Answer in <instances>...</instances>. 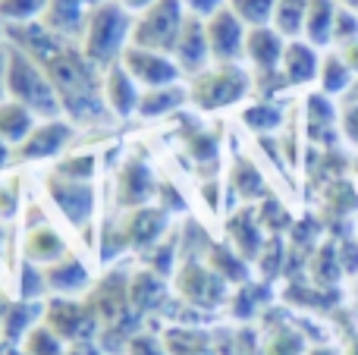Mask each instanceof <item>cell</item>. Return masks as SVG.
Segmentation results:
<instances>
[{
  "mask_svg": "<svg viewBox=\"0 0 358 355\" xmlns=\"http://www.w3.org/2000/svg\"><path fill=\"white\" fill-rule=\"evenodd\" d=\"M311 0H277V10H273V29L283 38H292L296 41L305 31V16H308Z\"/></svg>",
  "mask_w": 358,
  "mask_h": 355,
  "instance_id": "28",
  "label": "cell"
},
{
  "mask_svg": "<svg viewBox=\"0 0 358 355\" xmlns=\"http://www.w3.org/2000/svg\"><path fill=\"white\" fill-rule=\"evenodd\" d=\"M16 211H19V195L13 192V189L0 186V217L13 220V217H16Z\"/></svg>",
  "mask_w": 358,
  "mask_h": 355,
  "instance_id": "44",
  "label": "cell"
},
{
  "mask_svg": "<svg viewBox=\"0 0 358 355\" xmlns=\"http://www.w3.org/2000/svg\"><path fill=\"white\" fill-rule=\"evenodd\" d=\"M286 41L273 25H258L245 35V60L255 66V73H273L283 63Z\"/></svg>",
  "mask_w": 358,
  "mask_h": 355,
  "instance_id": "16",
  "label": "cell"
},
{
  "mask_svg": "<svg viewBox=\"0 0 358 355\" xmlns=\"http://www.w3.org/2000/svg\"><path fill=\"white\" fill-rule=\"evenodd\" d=\"M57 88L60 107L76 123H94L104 117V82L98 79V63L88 60L82 48H63L50 63H44Z\"/></svg>",
  "mask_w": 358,
  "mask_h": 355,
  "instance_id": "1",
  "label": "cell"
},
{
  "mask_svg": "<svg viewBox=\"0 0 358 355\" xmlns=\"http://www.w3.org/2000/svg\"><path fill=\"white\" fill-rule=\"evenodd\" d=\"M208 268L214 270V274H220L227 283H245L248 280V261L233 249V245H210Z\"/></svg>",
  "mask_w": 358,
  "mask_h": 355,
  "instance_id": "27",
  "label": "cell"
},
{
  "mask_svg": "<svg viewBox=\"0 0 358 355\" xmlns=\"http://www.w3.org/2000/svg\"><path fill=\"white\" fill-rule=\"evenodd\" d=\"M227 236H229V245L239 252L245 261H255L264 249V239H261V224L252 217V211H242L229 220L227 226Z\"/></svg>",
  "mask_w": 358,
  "mask_h": 355,
  "instance_id": "24",
  "label": "cell"
},
{
  "mask_svg": "<svg viewBox=\"0 0 358 355\" xmlns=\"http://www.w3.org/2000/svg\"><path fill=\"white\" fill-rule=\"evenodd\" d=\"M6 48H10L6 50V98L29 107L35 117L57 119L63 107L48 69L38 60H31L29 54H22L19 48H13L10 41H6Z\"/></svg>",
  "mask_w": 358,
  "mask_h": 355,
  "instance_id": "3",
  "label": "cell"
},
{
  "mask_svg": "<svg viewBox=\"0 0 358 355\" xmlns=\"http://www.w3.org/2000/svg\"><path fill=\"white\" fill-rule=\"evenodd\" d=\"M167 299V277L155 274V270H136L129 277V308L132 312H151V308L164 305Z\"/></svg>",
  "mask_w": 358,
  "mask_h": 355,
  "instance_id": "21",
  "label": "cell"
},
{
  "mask_svg": "<svg viewBox=\"0 0 358 355\" xmlns=\"http://www.w3.org/2000/svg\"><path fill=\"white\" fill-rule=\"evenodd\" d=\"M69 142H73V126L63 123L60 117L48 119V123H38L22 145H16L13 161H22V164L25 161H44V157L60 154Z\"/></svg>",
  "mask_w": 358,
  "mask_h": 355,
  "instance_id": "12",
  "label": "cell"
},
{
  "mask_svg": "<svg viewBox=\"0 0 358 355\" xmlns=\"http://www.w3.org/2000/svg\"><path fill=\"white\" fill-rule=\"evenodd\" d=\"M41 321L63 340V343H85L94 331H98V318L92 314L88 302H76L69 296H54V299L44 305Z\"/></svg>",
  "mask_w": 358,
  "mask_h": 355,
  "instance_id": "6",
  "label": "cell"
},
{
  "mask_svg": "<svg viewBox=\"0 0 358 355\" xmlns=\"http://www.w3.org/2000/svg\"><path fill=\"white\" fill-rule=\"evenodd\" d=\"M123 233H126V242H129L132 252H148L151 245L161 242L164 230H167V211L164 208H136L129 211L123 220Z\"/></svg>",
  "mask_w": 358,
  "mask_h": 355,
  "instance_id": "14",
  "label": "cell"
},
{
  "mask_svg": "<svg viewBox=\"0 0 358 355\" xmlns=\"http://www.w3.org/2000/svg\"><path fill=\"white\" fill-rule=\"evenodd\" d=\"M182 3H185V10H189V13L208 19V16H214L217 10H223V6H227V0H182Z\"/></svg>",
  "mask_w": 358,
  "mask_h": 355,
  "instance_id": "42",
  "label": "cell"
},
{
  "mask_svg": "<svg viewBox=\"0 0 358 355\" xmlns=\"http://www.w3.org/2000/svg\"><path fill=\"white\" fill-rule=\"evenodd\" d=\"M54 173L66 176V180H82V182H88V180H92V173H94V157H92V154L69 157V161H63L60 167L54 170Z\"/></svg>",
  "mask_w": 358,
  "mask_h": 355,
  "instance_id": "37",
  "label": "cell"
},
{
  "mask_svg": "<svg viewBox=\"0 0 358 355\" xmlns=\"http://www.w3.org/2000/svg\"><path fill=\"white\" fill-rule=\"evenodd\" d=\"M120 63L126 66V73L138 82L142 88H161V85H176L182 79V69L170 54H161V50H148V48H129L123 50Z\"/></svg>",
  "mask_w": 358,
  "mask_h": 355,
  "instance_id": "8",
  "label": "cell"
},
{
  "mask_svg": "<svg viewBox=\"0 0 358 355\" xmlns=\"http://www.w3.org/2000/svg\"><path fill=\"white\" fill-rule=\"evenodd\" d=\"M227 6L248 25V29H258V25H271L273 22L277 0H227Z\"/></svg>",
  "mask_w": 358,
  "mask_h": 355,
  "instance_id": "29",
  "label": "cell"
},
{
  "mask_svg": "<svg viewBox=\"0 0 358 355\" xmlns=\"http://www.w3.org/2000/svg\"><path fill=\"white\" fill-rule=\"evenodd\" d=\"M157 192L155 173L145 161H126L123 167L117 170V205L126 208V211H136V208H145Z\"/></svg>",
  "mask_w": 358,
  "mask_h": 355,
  "instance_id": "13",
  "label": "cell"
},
{
  "mask_svg": "<svg viewBox=\"0 0 358 355\" xmlns=\"http://www.w3.org/2000/svg\"><path fill=\"white\" fill-rule=\"evenodd\" d=\"M185 16H189V10H185L182 0H155L148 10L136 13L132 44L148 50H161V54H173V44L179 38Z\"/></svg>",
  "mask_w": 358,
  "mask_h": 355,
  "instance_id": "5",
  "label": "cell"
},
{
  "mask_svg": "<svg viewBox=\"0 0 358 355\" xmlns=\"http://www.w3.org/2000/svg\"><path fill=\"white\" fill-rule=\"evenodd\" d=\"M22 255H25V261L38 264V268H48V264L66 258L69 249H66V242H63V236L50 224H35L25 230Z\"/></svg>",
  "mask_w": 358,
  "mask_h": 355,
  "instance_id": "18",
  "label": "cell"
},
{
  "mask_svg": "<svg viewBox=\"0 0 358 355\" xmlns=\"http://www.w3.org/2000/svg\"><path fill=\"white\" fill-rule=\"evenodd\" d=\"M173 255H176V242H157L145 252V268L161 277H170V270H173Z\"/></svg>",
  "mask_w": 358,
  "mask_h": 355,
  "instance_id": "36",
  "label": "cell"
},
{
  "mask_svg": "<svg viewBox=\"0 0 358 355\" xmlns=\"http://www.w3.org/2000/svg\"><path fill=\"white\" fill-rule=\"evenodd\" d=\"M242 123L255 132H273L283 123V113H280V107L271 104V101H258V104L242 110Z\"/></svg>",
  "mask_w": 358,
  "mask_h": 355,
  "instance_id": "31",
  "label": "cell"
},
{
  "mask_svg": "<svg viewBox=\"0 0 358 355\" xmlns=\"http://www.w3.org/2000/svg\"><path fill=\"white\" fill-rule=\"evenodd\" d=\"M204 29H208L210 60L214 63H236L239 57H245L248 25L242 22L229 6H223V10H217L214 16L204 19Z\"/></svg>",
  "mask_w": 358,
  "mask_h": 355,
  "instance_id": "10",
  "label": "cell"
},
{
  "mask_svg": "<svg viewBox=\"0 0 358 355\" xmlns=\"http://www.w3.org/2000/svg\"><path fill=\"white\" fill-rule=\"evenodd\" d=\"M217 186H220V182H204V201H208V205H210V211H220V205H217V195H220V192H217Z\"/></svg>",
  "mask_w": 358,
  "mask_h": 355,
  "instance_id": "46",
  "label": "cell"
},
{
  "mask_svg": "<svg viewBox=\"0 0 358 355\" xmlns=\"http://www.w3.org/2000/svg\"><path fill=\"white\" fill-rule=\"evenodd\" d=\"M48 192L54 198V205L63 211V217L76 226V230H88L92 226V214H94V186L82 180H66L60 173L48 176Z\"/></svg>",
  "mask_w": 358,
  "mask_h": 355,
  "instance_id": "9",
  "label": "cell"
},
{
  "mask_svg": "<svg viewBox=\"0 0 358 355\" xmlns=\"http://www.w3.org/2000/svg\"><path fill=\"white\" fill-rule=\"evenodd\" d=\"M6 41H0V101L6 98Z\"/></svg>",
  "mask_w": 358,
  "mask_h": 355,
  "instance_id": "45",
  "label": "cell"
},
{
  "mask_svg": "<svg viewBox=\"0 0 358 355\" xmlns=\"http://www.w3.org/2000/svg\"><path fill=\"white\" fill-rule=\"evenodd\" d=\"M308 123L311 126H330L334 123V107L324 94H311L308 98Z\"/></svg>",
  "mask_w": 358,
  "mask_h": 355,
  "instance_id": "40",
  "label": "cell"
},
{
  "mask_svg": "<svg viewBox=\"0 0 358 355\" xmlns=\"http://www.w3.org/2000/svg\"><path fill=\"white\" fill-rule=\"evenodd\" d=\"M48 293V280H44V268L31 261H22V274H19V299L38 302Z\"/></svg>",
  "mask_w": 358,
  "mask_h": 355,
  "instance_id": "34",
  "label": "cell"
},
{
  "mask_svg": "<svg viewBox=\"0 0 358 355\" xmlns=\"http://www.w3.org/2000/svg\"><path fill=\"white\" fill-rule=\"evenodd\" d=\"M38 314H44L41 302H29V299H19V302H6L3 305V318H0V340L6 346H16L19 340L29 337V331L38 324Z\"/></svg>",
  "mask_w": 358,
  "mask_h": 355,
  "instance_id": "20",
  "label": "cell"
},
{
  "mask_svg": "<svg viewBox=\"0 0 358 355\" xmlns=\"http://www.w3.org/2000/svg\"><path fill=\"white\" fill-rule=\"evenodd\" d=\"M340 3H343V6H349V10H355V13H358V0H340Z\"/></svg>",
  "mask_w": 358,
  "mask_h": 355,
  "instance_id": "51",
  "label": "cell"
},
{
  "mask_svg": "<svg viewBox=\"0 0 358 355\" xmlns=\"http://www.w3.org/2000/svg\"><path fill=\"white\" fill-rule=\"evenodd\" d=\"M355 35H358V13L340 3V13H336V25H334V41H352Z\"/></svg>",
  "mask_w": 358,
  "mask_h": 355,
  "instance_id": "39",
  "label": "cell"
},
{
  "mask_svg": "<svg viewBox=\"0 0 358 355\" xmlns=\"http://www.w3.org/2000/svg\"><path fill=\"white\" fill-rule=\"evenodd\" d=\"M3 305H6V302H3V299H0V318H3Z\"/></svg>",
  "mask_w": 358,
  "mask_h": 355,
  "instance_id": "52",
  "label": "cell"
},
{
  "mask_svg": "<svg viewBox=\"0 0 358 355\" xmlns=\"http://www.w3.org/2000/svg\"><path fill=\"white\" fill-rule=\"evenodd\" d=\"M233 186H236V192L242 195L245 201H252V198H258L261 195V189H264V180H261V173L255 170V164L252 161H236V167H233Z\"/></svg>",
  "mask_w": 358,
  "mask_h": 355,
  "instance_id": "32",
  "label": "cell"
},
{
  "mask_svg": "<svg viewBox=\"0 0 358 355\" xmlns=\"http://www.w3.org/2000/svg\"><path fill=\"white\" fill-rule=\"evenodd\" d=\"M176 293L189 302L192 308H217L227 299V280L208 268V261H185L176 274Z\"/></svg>",
  "mask_w": 358,
  "mask_h": 355,
  "instance_id": "7",
  "label": "cell"
},
{
  "mask_svg": "<svg viewBox=\"0 0 358 355\" xmlns=\"http://www.w3.org/2000/svg\"><path fill=\"white\" fill-rule=\"evenodd\" d=\"M336 13H340V0H311L308 16H305V31L308 44H330L334 41V25Z\"/></svg>",
  "mask_w": 358,
  "mask_h": 355,
  "instance_id": "26",
  "label": "cell"
},
{
  "mask_svg": "<svg viewBox=\"0 0 358 355\" xmlns=\"http://www.w3.org/2000/svg\"><path fill=\"white\" fill-rule=\"evenodd\" d=\"M22 355H63V340L41 321L22 340Z\"/></svg>",
  "mask_w": 358,
  "mask_h": 355,
  "instance_id": "30",
  "label": "cell"
},
{
  "mask_svg": "<svg viewBox=\"0 0 358 355\" xmlns=\"http://www.w3.org/2000/svg\"><path fill=\"white\" fill-rule=\"evenodd\" d=\"M145 88L126 73L123 63H110L104 75V101H107V110L117 113V117H132L138 113V101H142Z\"/></svg>",
  "mask_w": 358,
  "mask_h": 355,
  "instance_id": "15",
  "label": "cell"
},
{
  "mask_svg": "<svg viewBox=\"0 0 358 355\" xmlns=\"http://www.w3.org/2000/svg\"><path fill=\"white\" fill-rule=\"evenodd\" d=\"M349 63L340 60V57H327L321 63V82H324V92H343L349 85Z\"/></svg>",
  "mask_w": 358,
  "mask_h": 355,
  "instance_id": "35",
  "label": "cell"
},
{
  "mask_svg": "<svg viewBox=\"0 0 358 355\" xmlns=\"http://www.w3.org/2000/svg\"><path fill=\"white\" fill-rule=\"evenodd\" d=\"M120 3H123L129 13H142V10H148L155 0H120Z\"/></svg>",
  "mask_w": 358,
  "mask_h": 355,
  "instance_id": "48",
  "label": "cell"
},
{
  "mask_svg": "<svg viewBox=\"0 0 358 355\" xmlns=\"http://www.w3.org/2000/svg\"><path fill=\"white\" fill-rule=\"evenodd\" d=\"M173 60L179 63V69H182V75H198L201 69H208L210 63V44H208V29H204V19L195 16V13H189L182 22V29H179V38L173 44Z\"/></svg>",
  "mask_w": 358,
  "mask_h": 355,
  "instance_id": "11",
  "label": "cell"
},
{
  "mask_svg": "<svg viewBox=\"0 0 358 355\" xmlns=\"http://www.w3.org/2000/svg\"><path fill=\"white\" fill-rule=\"evenodd\" d=\"M299 352H302V343H299V337H292L289 331L277 333V337L267 340V346H264V355H299Z\"/></svg>",
  "mask_w": 358,
  "mask_h": 355,
  "instance_id": "41",
  "label": "cell"
},
{
  "mask_svg": "<svg viewBox=\"0 0 358 355\" xmlns=\"http://www.w3.org/2000/svg\"><path fill=\"white\" fill-rule=\"evenodd\" d=\"M346 129H349V138H352V142H358V107H352V110H349Z\"/></svg>",
  "mask_w": 358,
  "mask_h": 355,
  "instance_id": "47",
  "label": "cell"
},
{
  "mask_svg": "<svg viewBox=\"0 0 358 355\" xmlns=\"http://www.w3.org/2000/svg\"><path fill=\"white\" fill-rule=\"evenodd\" d=\"M126 352L129 355H170L167 343H161V340L151 337V333H132L129 343H126Z\"/></svg>",
  "mask_w": 358,
  "mask_h": 355,
  "instance_id": "38",
  "label": "cell"
},
{
  "mask_svg": "<svg viewBox=\"0 0 358 355\" xmlns=\"http://www.w3.org/2000/svg\"><path fill=\"white\" fill-rule=\"evenodd\" d=\"M189 151H192V157L195 161H214L217 157V151H214V142L210 138H204V136H195L189 142Z\"/></svg>",
  "mask_w": 358,
  "mask_h": 355,
  "instance_id": "43",
  "label": "cell"
},
{
  "mask_svg": "<svg viewBox=\"0 0 358 355\" xmlns=\"http://www.w3.org/2000/svg\"><path fill=\"white\" fill-rule=\"evenodd\" d=\"M44 280H48V293L76 296V293H85L88 289L92 274H88V268L76 255H66V258H60V261L44 268Z\"/></svg>",
  "mask_w": 358,
  "mask_h": 355,
  "instance_id": "19",
  "label": "cell"
},
{
  "mask_svg": "<svg viewBox=\"0 0 358 355\" xmlns=\"http://www.w3.org/2000/svg\"><path fill=\"white\" fill-rule=\"evenodd\" d=\"M48 6V0H0V19L3 22H31Z\"/></svg>",
  "mask_w": 358,
  "mask_h": 355,
  "instance_id": "33",
  "label": "cell"
},
{
  "mask_svg": "<svg viewBox=\"0 0 358 355\" xmlns=\"http://www.w3.org/2000/svg\"><path fill=\"white\" fill-rule=\"evenodd\" d=\"M0 31H3V19H0Z\"/></svg>",
  "mask_w": 358,
  "mask_h": 355,
  "instance_id": "53",
  "label": "cell"
},
{
  "mask_svg": "<svg viewBox=\"0 0 358 355\" xmlns=\"http://www.w3.org/2000/svg\"><path fill=\"white\" fill-rule=\"evenodd\" d=\"M132 22L136 13H129L120 0H101L92 3L88 10V22L82 31V54L94 60L98 66H110L123 57V50L132 44Z\"/></svg>",
  "mask_w": 358,
  "mask_h": 355,
  "instance_id": "2",
  "label": "cell"
},
{
  "mask_svg": "<svg viewBox=\"0 0 358 355\" xmlns=\"http://www.w3.org/2000/svg\"><path fill=\"white\" fill-rule=\"evenodd\" d=\"M283 79L289 82V85H305V82H311L321 69H317V54H315V44L308 41H289L286 44V54H283Z\"/></svg>",
  "mask_w": 358,
  "mask_h": 355,
  "instance_id": "22",
  "label": "cell"
},
{
  "mask_svg": "<svg viewBox=\"0 0 358 355\" xmlns=\"http://www.w3.org/2000/svg\"><path fill=\"white\" fill-rule=\"evenodd\" d=\"M38 22L48 31H54L57 38H63V41H69V38H79L82 41V31H85V22H88V10L82 0H48L44 13L38 16Z\"/></svg>",
  "mask_w": 358,
  "mask_h": 355,
  "instance_id": "17",
  "label": "cell"
},
{
  "mask_svg": "<svg viewBox=\"0 0 358 355\" xmlns=\"http://www.w3.org/2000/svg\"><path fill=\"white\" fill-rule=\"evenodd\" d=\"M343 57H346L349 69H358V44H355V41L346 44V54H343Z\"/></svg>",
  "mask_w": 358,
  "mask_h": 355,
  "instance_id": "49",
  "label": "cell"
},
{
  "mask_svg": "<svg viewBox=\"0 0 358 355\" xmlns=\"http://www.w3.org/2000/svg\"><path fill=\"white\" fill-rule=\"evenodd\" d=\"M10 161H13V154H10V145H6L3 138H0V170H3Z\"/></svg>",
  "mask_w": 358,
  "mask_h": 355,
  "instance_id": "50",
  "label": "cell"
},
{
  "mask_svg": "<svg viewBox=\"0 0 358 355\" xmlns=\"http://www.w3.org/2000/svg\"><path fill=\"white\" fill-rule=\"evenodd\" d=\"M189 101V88L185 85H161V88H145L142 92V101H138V117H148V119H157V117H167V113L179 110V107Z\"/></svg>",
  "mask_w": 358,
  "mask_h": 355,
  "instance_id": "23",
  "label": "cell"
},
{
  "mask_svg": "<svg viewBox=\"0 0 358 355\" xmlns=\"http://www.w3.org/2000/svg\"><path fill=\"white\" fill-rule=\"evenodd\" d=\"M35 126H38L35 113H31L29 107H22L13 98L0 101V138H3L6 145H22Z\"/></svg>",
  "mask_w": 358,
  "mask_h": 355,
  "instance_id": "25",
  "label": "cell"
},
{
  "mask_svg": "<svg viewBox=\"0 0 358 355\" xmlns=\"http://www.w3.org/2000/svg\"><path fill=\"white\" fill-rule=\"evenodd\" d=\"M252 88V75L239 63H214L192 75L189 82V101L201 110H220L236 101H242Z\"/></svg>",
  "mask_w": 358,
  "mask_h": 355,
  "instance_id": "4",
  "label": "cell"
}]
</instances>
